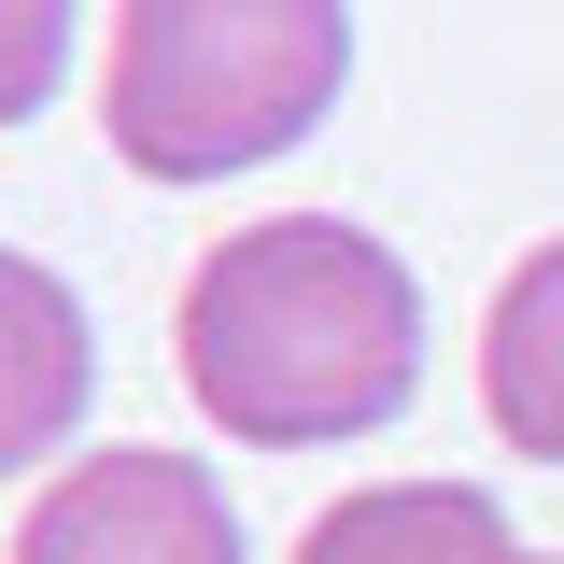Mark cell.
Here are the masks:
<instances>
[{"label":"cell","instance_id":"5","mask_svg":"<svg viewBox=\"0 0 564 564\" xmlns=\"http://www.w3.org/2000/svg\"><path fill=\"white\" fill-rule=\"evenodd\" d=\"M480 410H494L508 452L564 466V240L522 254L508 296H494V325H480Z\"/></svg>","mask_w":564,"mask_h":564},{"label":"cell","instance_id":"6","mask_svg":"<svg viewBox=\"0 0 564 564\" xmlns=\"http://www.w3.org/2000/svg\"><path fill=\"white\" fill-rule=\"evenodd\" d=\"M480 536H508L494 494H466V480H367V494H339L296 536V564H480Z\"/></svg>","mask_w":564,"mask_h":564},{"label":"cell","instance_id":"4","mask_svg":"<svg viewBox=\"0 0 564 564\" xmlns=\"http://www.w3.org/2000/svg\"><path fill=\"white\" fill-rule=\"evenodd\" d=\"M85 381H99L85 296H70L43 254H0V480H14V466H43V452H70Z\"/></svg>","mask_w":564,"mask_h":564},{"label":"cell","instance_id":"2","mask_svg":"<svg viewBox=\"0 0 564 564\" xmlns=\"http://www.w3.org/2000/svg\"><path fill=\"white\" fill-rule=\"evenodd\" d=\"M339 70H352L339 0H113L99 128L141 184H226L325 128Z\"/></svg>","mask_w":564,"mask_h":564},{"label":"cell","instance_id":"1","mask_svg":"<svg viewBox=\"0 0 564 564\" xmlns=\"http://www.w3.org/2000/svg\"><path fill=\"white\" fill-rule=\"evenodd\" d=\"M184 395L240 452H325L410 410L423 381V282L339 226V212H282L240 226L184 269Z\"/></svg>","mask_w":564,"mask_h":564},{"label":"cell","instance_id":"8","mask_svg":"<svg viewBox=\"0 0 564 564\" xmlns=\"http://www.w3.org/2000/svg\"><path fill=\"white\" fill-rule=\"evenodd\" d=\"M480 564H551V551H522V536H480Z\"/></svg>","mask_w":564,"mask_h":564},{"label":"cell","instance_id":"3","mask_svg":"<svg viewBox=\"0 0 564 564\" xmlns=\"http://www.w3.org/2000/svg\"><path fill=\"white\" fill-rule=\"evenodd\" d=\"M14 564H240V522H226V480L198 452H85L43 480V508L14 522Z\"/></svg>","mask_w":564,"mask_h":564},{"label":"cell","instance_id":"7","mask_svg":"<svg viewBox=\"0 0 564 564\" xmlns=\"http://www.w3.org/2000/svg\"><path fill=\"white\" fill-rule=\"evenodd\" d=\"M70 70V0H0V128H29Z\"/></svg>","mask_w":564,"mask_h":564}]
</instances>
